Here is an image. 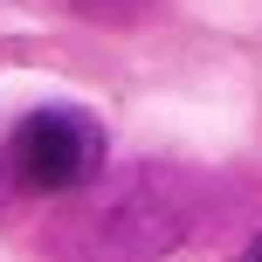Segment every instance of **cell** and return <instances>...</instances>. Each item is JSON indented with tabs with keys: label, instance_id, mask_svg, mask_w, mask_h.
<instances>
[{
	"label": "cell",
	"instance_id": "cell-2",
	"mask_svg": "<svg viewBox=\"0 0 262 262\" xmlns=\"http://www.w3.org/2000/svg\"><path fill=\"white\" fill-rule=\"evenodd\" d=\"M104 172V124L76 104H41L14 124L0 152V193H49L69 200Z\"/></svg>",
	"mask_w": 262,
	"mask_h": 262
},
{
	"label": "cell",
	"instance_id": "cell-4",
	"mask_svg": "<svg viewBox=\"0 0 262 262\" xmlns=\"http://www.w3.org/2000/svg\"><path fill=\"white\" fill-rule=\"evenodd\" d=\"M235 262H262V235H255V242H249V249H242Z\"/></svg>",
	"mask_w": 262,
	"mask_h": 262
},
{
	"label": "cell",
	"instance_id": "cell-1",
	"mask_svg": "<svg viewBox=\"0 0 262 262\" xmlns=\"http://www.w3.org/2000/svg\"><path fill=\"white\" fill-rule=\"evenodd\" d=\"M207 221V180L172 159H138V166L97 172L83 193L41 221V255L49 262H166L193 242Z\"/></svg>",
	"mask_w": 262,
	"mask_h": 262
},
{
	"label": "cell",
	"instance_id": "cell-3",
	"mask_svg": "<svg viewBox=\"0 0 262 262\" xmlns=\"http://www.w3.org/2000/svg\"><path fill=\"white\" fill-rule=\"evenodd\" d=\"M62 7L83 14V21H104V28H131V21H145L159 0H62Z\"/></svg>",
	"mask_w": 262,
	"mask_h": 262
}]
</instances>
